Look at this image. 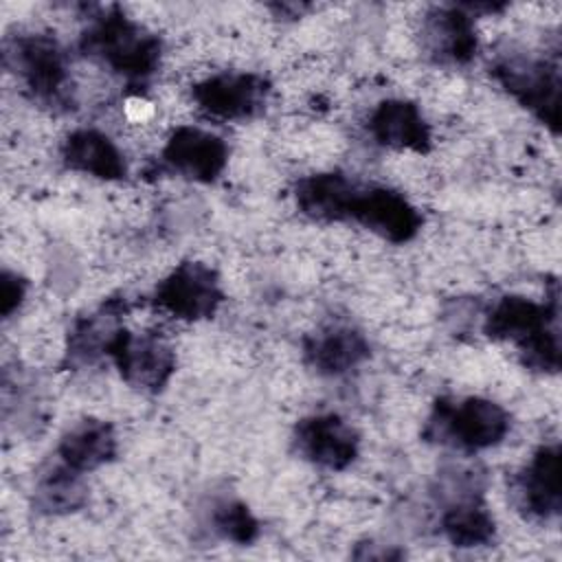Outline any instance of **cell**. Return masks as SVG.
Masks as SVG:
<instances>
[{
  "label": "cell",
  "instance_id": "1",
  "mask_svg": "<svg viewBox=\"0 0 562 562\" xmlns=\"http://www.w3.org/2000/svg\"><path fill=\"white\" fill-rule=\"evenodd\" d=\"M560 294L553 283L542 303L520 294L498 299L485 314L483 334L492 340L516 345L525 367L558 373L560 369Z\"/></svg>",
  "mask_w": 562,
  "mask_h": 562
},
{
  "label": "cell",
  "instance_id": "2",
  "mask_svg": "<svg viewBox=\"0 0 562 562\" xmlns=\"http://www.w3.org/2000/svg\"><path fill=\"white\" fill-rule=\"evenodd\" d=\"M79 50L127 83L143 86L160 66L162 40L119 7H110L90 18Z\"/></svg>",
  "mask_w": 562,
  "mask_h": 562
},
{
  "label": "cell",
  "instance_id": "3",
  "mask_svg": "<svg viewBox=\"0 0 562 562\" xmlns=\"http://www.w3.org/2000/svg\"><path fill=\"white\" fill-rule=\"evenodd\" d=\"M509 413L494 400L439 397L426 419L422 437L461 452H481L498 446L509 432Z\"/></svg>",
  "mask_w": 562,
  "mask_h": 562
},
{
  "label": "cell",
  "instance_id": "4",
  "mask_svg": "<svg viewBox=\"0 0 562 562\" xmlns=\"http://www.w3.org/2000/svg\"><path fill=\"white\" fill-rule=\"evenodd\" d=\"M4 64L20 77L26 94L50 110L72 108L68 55L48 33H20L7 40Z\"/></svg>",
  "mask_w": 562,
  "mask_h": 562
},
{
  "label": "cell",
  "instance_id": "5",
  "mask_svg": "<svg viewBox=\"0 0 562 562\" xmlns=\"http://www.w3.org/2000/svg\"><path fill=\"white\" fill-rule=\"evenodd\" d=\"M105 356L123 382L147 393L162 391L176 371V351L154 331L136 334L119 327L105 345Z\"/></svg>",
  "mask_w": 562,
  "mask_h": 562
},
{
  "label": "cell",
  "instance_id": "6",
  "mask_svg": "<svg viewBox=\"0 0 562 562\" xmlns=\"http://www.w3.org/2000/svg\"><path fill=\"white\" fill-rule=\"evenodd\" d=\"M492 77L553 134L560 127L558 64L533 57H503L490 68Z\"/></svg>",
  "mask_w": 562,
  "mask_h": 562
},
{
  "label": "cell",
  "instance_id": "7",
  "mask_svg": "<svg viewBox=\"0 0 562 562\" xmlns=\"http://www.w3.org/2000/svg\"><path fill=\"white\" fill-rule=\"evenodd\" d=\"M222 301L220 274L209 263L195 259L180 261L151 294V303L160 312L187 323L211 318Z\"/></svg>",
  "mask_w": 562,
  "mask_h": 562
},
{
  "label": "cell",
  "instance_id": "8",
  "mask_svg": "<svg viewBox=\"0 0 562 562\" xmlns=\"http://www.w3.org/2000/svg\"><path fill=\"white\" fill-rule=\"evenodd\" d=\"M272 86L259 72H217L191 88L195 105L220 121H246L266 110Z\"/></svg>",
  "mask_w": 562,
  "mask_h": 562
},
{
  "label": "cell",
  "instance_id": "9",
  "mask_svg": "<svg viewBox=\"0 0 562 562\" xmlns=\"http://www.w3.org/2000/svg\"><path fill=\"white\" fill-rule=\"evenodd\" d=\"M349 222L375 233L391 244H406L422 231L424 217L417 206L397 189L371 184L358 187L349 209Z\"/></svg>",
  "mask_w": 562,
  "mask_h": 562
},
{
  "label": "cell",
  "instance_id": "10",
  "mask_svg": "<svg viewBox=\"0 0 562 562\" xmlns=\"http://www.w3.org/2000/svg\"><path fill=\"white\" fill-rule=\"evenodd\" d=\"M292 443L305 461L331 472L347 470L360 452L358 430L338 413H316L299 419Z\"/></svg>",
  "mask_w": 562,
  "mask_h": 562
},
{
  "label": "cell",
  "instance_id": "11",
  "mask_svg": "<svg viewBox=\"0 0 562 562\" xmlns=\"http://www.w3.org/2000/svg\"><path fill=\"white\" fill-rule=\"evenodd\" d=\"M160 160L167 169L189 180L213 182L226 169L228 145L213 132L180 125L169 134Z\"/></svg>",
  "mask_w": 562,
  "mask_h": 562
},
{
  "label": "cell",
  "instance_id": "12",
  "mask_svg": "<svg viewBox=\"0 0 562 562\" xmlns=\"http://www.w3.org/2000/svg\"><path fill=\"white\" fill-rule=\"evenodd\" d=\"M422 42L430 59L437 64H470L479 50L472 13H468L461 4L430 9L422 24Z\"/></svg>",
  "mask_w": 562,
  "mask_h": 562
},
{
  "label": "cell",
  "instance_id": "13",
  "mask_svg": "<svg viewBox=\"0 0 562 562\" xmlns=\"http://www.w3.org/2000/svg\"><path fill=\"white\" fill-rule=\"evenodd\" d=\"M371 353L367 336L349 323H329L303 338V360L321 375L338 378L358 369Z\"/></svg>",
  "mask_w": 562,
  "mask_h": 562
},
{
  "label": "cell",
  "instance_id": "14",
  "mask_svg": "<svg viewBox=\"0 0 562 562\" xmlns=\"http://www.w3.org/2000/svg\"><path fill=\"white\" fill-rule=\"evenodd\" d=\"M516 503L529 516L538 520H553L562 509L560 492V446H540L527 465L514 481Z\"/></svg>",
  "mask_w": 562,
  "mask_h": 562
},
{
  "label": "cell",
  "instance_id": "15",
  "mask_svg": "<svg viewBox=\"0 0 562 562\" xmlns=\"http://www.w3.org/2000/svg\"><path fill=\"white\" fill-rule=\"evenodd\" d=\"M371 138L389 149L428 154L432 132L417 103L408 99H384L369 116Z\"/></svg>",
  "mask_w": 562,
  "mask_h": 562
},
{
  "label": "cell",
  "instance_id": "16",
  "mask_svg": "<svg viewBox=\"0 0 562 562\" xmlns=\"http://www.w3.org/2000/svg\"><path fill=\"white\" fill-rule=\"evenodd\" d=\"M61 162L70 171L88 173L99 180H123L127 176V162L119 145L94 127H79L72 130L61 147Z\"/></svg>",
  "mask_w": 562,
  "mask_h": 562
},
{
  "label": "cell",
  "instance_id": "17",
  "mask_svg": "<svg viewBox=\"0 0 562 562\" xmlns=\"http://www.w3.org/2000/svg\"><path fill=\"white\" fill-rule=\"evenodd\" d=\"M358 182L342 171H318L294 184L296 209L316 222H349Z\"/></svg>",
  "mask_w": 562,
  "mask_h": 562
},
{
  "label": "cell",
  "instance_id": "18",
  "mask_svg": "<svg viewBox=\"0 0 562 562\" xmlns=\"http://www.w3.org/2000/svg\"><path fill=\"white\" fill-rule=\"evenodd\" d=\"M119 439L110 422L103 419H81L72 424L57 443V459L79 474L94 472L116 459Z\"/></svg>",
  "mask_w": 562,
  "mask_h": 562
},
{
  "label": "cell",
  "instance_id": "19",
  "mask_svg": "<svg viewBox=\"0 0 562 562\" xmlns=\"http://www.w3.org/2000/svg\"><path fill=\"white\" fill-rule=\"evenodd\" d=\"M439 529L443 538L459 549L485 547L496 538L494 516L479 490L461 492L452 498L439 516Z\"/></svg>",
  "mask_w": 562,
  "mask_h": 562
},
{
  "label": "cell",
  "instance_id": "20",
  "mask_svg": "<svg viewBox=\"0 0 562 562\" xmlns=\"http://www.w3.org/2000/svg\"><path fill=\"white\" fill-rule=\"evenodd\" d=\"M127 310L125 299L112 296L99 310L90 312L75 321L68 331V347L64 356L66 367H83L94 362L99 356H105V345L121 327V318Z\"/></svg>",
  "mask_w": 562,
  "mask_h": 562
},
{
  "label": "cell",
  "instance_id": "21",
  "mask_svg": "<svg viewBox=\"0 0 562 562\" xmlns=\"http://www.w3.org/2000/svg\"><path fill=\"white\" fill-rule=\"evenodd\" d=\"M88 503L83 474L75 472L59 459L46 465L35 479L33 507L46 516H61L81 509Z\"/></svg>",
  "mask_w": 562,
  "mask_h": 562
},
{
  "label": "cell",
  "instance_id": "22",
  "mask_svg": "<svg viewBox=\"0 0 562 562\" xmlns=\"http://www.w3.org/2000/svg\"><path fill=\"white\" fill-rule=\"evenodd\" d=\"M213 533L235 544H250L259 536V520L252 516L248 505L237 498L217 501L209 516Z\"/></svg>",
  "mask_w": 562,
  "mask_h": 562
},
{
  "label": "cell",
  "instance_id": "23",
  "mask_svg": "<svg viewBox=\"0 0 562 562\" xmlns=\"http://www.w3.org/2000/svg\"><path fill=\"white\" fill-rule=\"evenodd\" d=\"M26 296V281L11 272V270H4L2 272V316L9 318L24 301Z\"/></svg>",
  "mask_w": 562,
  "mask_h": 562
}]
</instances>
